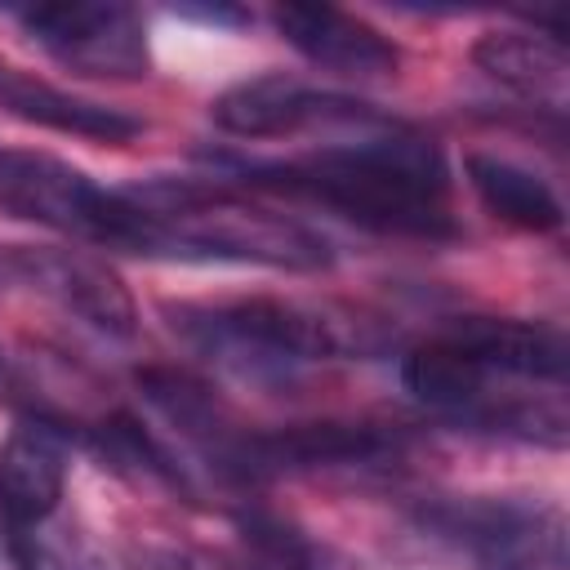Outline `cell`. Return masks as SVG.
Masks as SVG:
<instances>
[{
    "instance_id": "cell-1",
    "label": "cell",
    "mask_w": 570,
    "mask_h": 570,
    "mask_svg": "<svg viewBox=\"0 0 570 570\" xmlns=\"http://www.w3.org/2000/svg\"><path fill=\"white\" fill-rule=\"evenodd\" d=\"M240 174L258 187L289 191L303 200H321L343 218L396 232V236H454L450 218V174L432 142L414 134H379L361 142L321 147L303 160L285 165H240Z\"/></svg>"
},
{
    "instance_id": "cell-2",
    "label": "cell",
    "mask_w": 570,
    "mask_h": 570,
    "mask_svg": "<svg viewBox=\"0 0 570 570\" xmlns=\"http://www.w3.org/2000/svg\"><path fill=\"white\" fill-rule=\"evenodd\" d=\"M147 214V258L200 263H258L285 272L330 267V240L307 223L249 205L245 196L209 183H142L125 191Z\"/></svg>"
},
{
    "instance_id": "cell-3",
    "label": "cell",
    "mask_w": 570,
    "mask_h": 570,
    "mask_svg": "<svg viewBox=\"0 0 570 570\" xmlns=\"http://www.w3.org/2000/svg\"><path fill=\"white\" fill-rule=\"evenodd\" d=\"M0 209L102 249L147 254V214L49 151L0 147Z\"/></svg>"
},
{
    "instance_id": "cell-4",
    "label": "cell",
    "mask_w": 570,
    "mask_h": 570,
    "mask_svg": "<svg viewBox=\"0 0 570 570\" xmlns=\"http://www.w3.org/2000/svg\"><path fill=\"white\" fill-rule=\"evenodd\" d=\"M178 330L209 356L236 365L240 374H285L303 361H330L347 347V334L325 312L281 303V298H240L223 307H183L174 312Z\"/></svg>"
},
{
    "instance_id": "cell-5",
    "label": "cell",
    "mask_w": 570,
    "mask_h": 570,
    "mask_svg": "<svg viewBox=\"0 0 570 570\" xmlns=\"http://www.w3.org/2000/svg\"><path fill=\"white\" fill-rule=\"evenodd\" d=\"M22 27L71 71L98 80H138L151 67L142 18L116 0H62L22 13Z\"/></svg>"
},
{
    "instance_id": "cell-6",
    "label": "cell",
    "mask_w": 570,
    "mask_h": 570,
    "mask_svg": "<svg viewBox=\"0 0 570 570\" xmlns=\"http://www.w3.org/2000/svg\"><path fill=\"white\" fill-rule=\"evenodd\" d=\"M0 281L27 285L53 298L62 312L80 316L98 334L129 338L138 330V307L125 281L94 254L80 249H49V245H9L0 249Z\"/></svg>"
},
{
    "instance_id": "cell-7",
    "label": "cell",
    "mask_w": 570,
    "mask_h": 570,
    "mask_svg": "<svg viewBox=\"0 0 570 570\" xmlns=\"http://www.w3.org/2000/svg\"><path fill=\"white\" fill-rule=\"evenodd\" d=\"M445 530L476 552L481 570H570L566 517L557 508L476 503L450 512Z\"/></svg>"
},
{
    "instance_id": "cell-8",
    "label": "cell",
    "mask_w": 570,
    "mask_h": 570,
    "mask_svg": "<svg viewBox=\"0 0 570 570\" xmlns=\"http://www.w3.org/2000/svg\"><path fill=\"white\" fill-rule=\"evenodd\" d=\"M392 450L370 423H294L272 432H249L218 445V459L245 476H276L298 468H334V463H370Z\"/></svg>"
},
{
    "instance_id": "cell-9",
    "label": "cell",
    "mask_w": 570,
    "mask_h": 570,
    "mask_svg": "<svg viewBox=\"0 0 570 570\" xmlns=\"http://www.w3.org/2000/svg\"><path fill=\"white\" fill-rule=\"evenodd\" d=\"M209 116L218 129H227L236 138H285V134H298L307 125L356 120L361 102L334 98V94L312 89L294 76H254V80H240L227 94H218Z\"/></svg>"
},
{
    "instance_id": "cell-10",
    "label": "cell",
    "mask_w": 570,
    "mask_h": 570,
    "mask_svg": "<svg viewBox=\"0 0 570 570\" xmlns=\"http://www.w3.org/2000/svg\"><path fill=\"white\" fill-rule=\"evenodd\" d=\"M272 18L276 31L316 67L347 76H392L401 62L396 45L383 31L334 4H281Z\"/></svg>"
},
{
    "instance_id": "cell-11",
    "label": "cell",
    "mask_w": 570,
    "mask_h": 570,
    "mask_svg": "<svg viewBox=\"0 0 570 570\" xmlns=\"http://www.w3.org/2000/svg\"><path fill=\"white\" fill-rule=\"evenodd\" d=\"M454 352H463L485 374H517V379H543L561 383L570 347L561 330L539 321H508V316H459L441 334Z\"/></svg>"
},
{
    "instance_id": "cell-12",
    "label": "cell",
    "mask_w": 570,
    "mask_h": 570,
    "mask_svg": "<svg viewBox=\"0 0 570 570\" xmlns=\"http://www.w3.org/2000/svg\"><path fill=\"white\" fill-rule=\"evenodd\" d=\"M67 481V454L62 436L49 423H22L4 445H0V521L4 530H27L45 521Z\"/></svg>"
},
{
    "instance_id": "cell-13",
    "label": "cell",
    "mask_w": 570,
    "mask_h": 570,
    "mask_svg": "<svg viewBox=\"0 0 570 570\" xmlns=\"http://www.w3.org/2000/svg\"><path fill=\"white\" fill-rule=\"evenodd\" d=\"M472 62L499 80L503 89L543 102L552 111H561L566 102V85H570V58L566 45H557L552 36H530V31H485L472 45Z\"/></svg>"
},
{
    "instance_id": "cell-14",
    "label": "cell",
    "mask_w": 570,
    "mask_h": 570,
    "mask_svg": "<svg viewBox=\"0 0 570 570\" xmlns=\"http://www.w3.org/2000/svg\"><path fill=\"white\" fill-rule=\"evenodd\" d=\"M463 169H468V183L481 196V205L490 214H499L503 223L525 227V232H557L566 223L561 200L530 169H521L503 156H490V151H468Z\"/></svg>"
},
{
    "instance_id": "cell-15",
    "label": "cell",
    "mask_w": 570,
    "mask_h": 570,
    "mask_svg": "<svg viewBox=\"0 0 570 570\" xmlns=\"http://www.w3.org/2000/svg\"><path fill=\"white\" fill-rule=\"evenodd\" d=\"M485 370L472 365L463 352H454L445 338H432L414 347L401 361V383L414 401L432 410H454V414H481L485 405Z\"/></svg>"
},
{
    "instance_id": "cell-16",
    "label": "cell",
    "mask_w": 570,
    "mask_h": 570,
    "mask_svg": "<svg viewBox=\"0 0 570 570\" xmlns=\"http://www.w3.org/2000/svg\"><path fill=\"white\" fill-rule=\"evenodd\" d=\"M13 379H9V365H4V356H0V401H13Z\"/></svg>"
}]
</instances>
